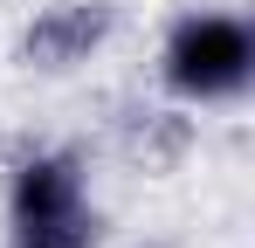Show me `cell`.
Masks as SVG:
<instances>
[{"instance_id": "obj_1", "label": "cell", "mask_w": 255, "mask_h": 248, "mask_svg": "<svg viewBox=\"0 0 255 248\" xmlns=\"http://www.w3.org/2000/svg\"><path fill=\"white\" fill-rule=\"evenodd\" d=\"M104 221L83 193L76 152H35L7 186V248H97Z\"/></svg>"}, {"instance_id": "obj_2", "label": "cell", "mask_w": 255, "mask_h": 248, "mask_svg": "<svg viewBox=\"0 0 255 248\" xmlns=\"http://www.w3.org/2000/svg\"><path fill=\"white\" fill-rule=\"evenodd\" d=\"M159 76H166L172 97L186 104H228L242 97L255 76V35L242 14H221V7H200V14H179L166 28V48H159Z\"/></svg>"}, {"instance_id": "obj_3", "label": "cell", "mask_w": 255, "mask_h": 248, "mask_svg": "<svg viewBox=\"0 0 255 248\" xmlns=\"http://www.w3.org/2000/svg\"><path fill=\"white\" fill-rule=\"evenodd\" d=\"M111 0H62V7H42L35 21H28V35H21V62L28 69H76L90 62L104 35H111Z\"/></svg>"}, {"instance_id": "obj_4", "label": "cell", "mask_w": 255, "mask_h": 248, "mask_svg": "<svg viewBox=\"0 0 255 248\" xmlns=\"http://www.w3.org/2000/svg\"><path fill=\"white\" fill-rule=\"evenodd\" d=\"M186 145H193V118H179V111H145L125 138L131 165H145V172H172L186 159Z\"/></svg>"}]
</instances>
